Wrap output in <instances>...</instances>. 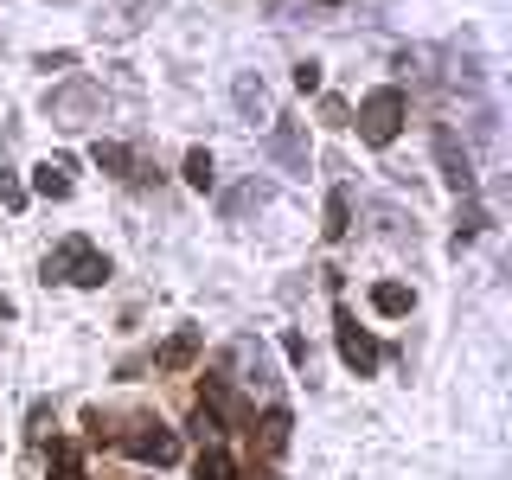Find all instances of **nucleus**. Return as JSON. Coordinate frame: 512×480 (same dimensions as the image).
<instances>
[{"label": "nucleus", "mask_w": 512, "mask_h": 480, "mask_svg": "<svg viewBox=\"0 0 512 480\" xmlns=\"http://www.w3.org/2000/svg\"><path fill=\"white\" fill-rule=\"evenodd\" d=\"M212 180H218L212 154H205V148H192V154H186V186H199V192H205V186H212Z\"/></svg>", "instance_id": "a211bd4d"}, {"label": "nucleus", "mask_w": 512, "mask_h": 480, "mask_svg": "<svg viewBox=\"0 0 512 480\" xmlns=\"http://www.w3.org/2000/svg\"><path fill=\"white\" fill-rule=\"evenodd\" d=\"M122 455L135 461H154V468H167V461H180V436H173L167 423H135L122 436Z\"/></svg>", "instance_id": "39448f33"}, {"label": "nucleus", "mask_w": 512, "mask_h": 480, "mask_svg": "<svg viewBox=\"0 0 512 480\" xmlns=\"http://www.w3.org/2000/svg\"><path fill=\"white\" fill-rule=\"evenodd\" d=\"M333 340H340V359H346V372H359V378H372L378 372V359H384V346L372 340V333L359 327L346 308H333Z\"/></svg>", "instance_id": "7ed1b4c3"}, {"label": "nucleus", "mask_w": 512, "mask_h": 480, "mask_svg": "<svg viewBox=\"0 0 512 480\" xmlns=\"http://www.w3.org/2000/svg\"><path fill=\"white\" fill-rule=\"evenodd\" d=\"M52 480H90V474H84V455H77V442H52Z\"/></svg>", "instance_id": "4468645a"}, {"label": "nucleus", "mask_w": 512, "mask_h": 480, "mask_svg": "<svg viewBox=\"0 0 512 480\" xmlns=\"http://www.w3.org/2000/svg\"><path fill=\"white\" fill-rule=\"evenodd\" d=\"M45 109H52V122H58V128H84L96 109H103V90H96L90 77H71L64 90L45 96Z\"/></svg>", "instance_id": "20e7f679"}, {"label": "nucleus", "mask_w": 512, "mask_h": 480, "mask_svg": "<svg viewBox=\"0 0 512 480\" xmlns=\"http://www.w3.org/2000/svg\"><path fill=\"white\" fill-rule=\"evenodd\" d=\"M237 109H244V116H269V90H263V77H237Z\"/></svg>", "instance_id": "dca6fc26"}, {"label": "nucleus", "mask_w": 512, "mask_h": 480, "mask_svg": "<svg viewBox=\"0 0 512 480\" xmlns=\"http://www.w3.org/2000/svg\"><path fill=\"white\" fill-rule=\"evenodd\" d=\"M282 352H288L295 365H308V340H301V333H282Z\"/></svg>", "instance_id": "5701e85b"}, {"label": "nucleus", "mask_w": 512, "mask_h": 480, "mask_svg": "<svg viewBox=\"0 0 512 480\" xmlns=\"http://www.w3.org/2000/svg\"><path fill=\"white\" fill-rule=\"evenodd\" d=\"M199 346H205V333H199V327H180L167 346H160V359H154V365H160V372H186V365L199 359Z\"/></svg>", "instance_id": "6e6552de"}, {"label": "nucleus", "mask_w": 512, "mask_h": 480, "mask_svg": "<svg viewBox=\"0 0 512 480\" xmlns=\"http://www.w3.org/2000/svg\"><path fill=\"white\" fill-rule=\"evenodd\" d=\"M352 231V199H346V186L327 199V237H346Z\"/></svg>", "instance_id": "f3484780"}, {"label": "nucleus", "mask_w": 512, "mask_h": 480, "mask_svg": "<svg viewBox=\"0 0 512 480\" xmlns=\"http://www.w3.org/2000/svg\"><path fill=\"white\" fill-rule=\"evenodd\" d=\"M480 224H487V212L474 205V192H468V205H461V218H455V250L468 244V237H480Z\"/></svg>", "instance_id": "6ab92c4d"}, {"label": "nucleus", "mask_w": 512, "mask_h": 480, "mask_svg": "<svg viewBox=\"0 0 512 480\" xmlns=\"http://www.w3.org/2000/svg\"><path fill=\"white\" fill-rule=\"evenodd\" d=\"M263 148L276 154L288 173H308V141H301V128H295V122H276V128H269V141H263Z\"/></svg>", "instance_id": "0eeeda50"}, {"label": "nucleus", "mask_w": 512, "mask_h": 480, "mask_svg": "<svg viewBox=\"0 0 512 480\" xmlns=\"http://www.w3.org/2000/svg\"><path fill=\"white\" fill-rule=\"evenodd\" d=\"M0 205H7V212H20V205H26V186L13 180L7 167H0Z\"/></svg>", "instance_id": "aec40b11"}, {"label": "nucleus", "mask_w": 512, "mask_h": 480, "mask_svg": "<svg viewBox=\"0 0 512 480\" xmlns=\"http://www.w3.org/2000/svg\"><path fill=\"white\" fill-rule=\"evenodd\" d=\"M320 116H327V128H352V109L340 103V96H327V103H320Z\"/></svg>", "instance_id": "412c9836"}, {"label": "nucleus", "mask_w": 512, "mask_h": 480, "mask_svg": "<svg viewBox=\"0 0 512 480\" xmlns=\"http://www.w3.org/2000/svg\"><path fill=\"white\" fill-rule=\"evenodd\" d=\"M295 90H301V96L320 90V64H314V58H308V64H295Z\"/></svg>", "instance_id": "4be33fe9"}, {"label": "nucleus", "mask_w": 512, "mask_h": 480, "mask_svg": "<svg viewBox=\"0 0 512 480\" xmlns=\"http://www.w3.org/2000/svg\"><path fill=\"white\" fill-rule=\"evenodd\" d=\"M288 429H295V423H288V410H282V404H269V410H263V423H256L250 436H256V448H263V455H282V448H288Z\"/></svg>", "instance_id": "1a4fd4ad"}, {"label": "nucleus", "mask_w": 512, "mask_h": 480, "mask_svg": "<svg viewBox=\"0 0 512 480\" xmlns=\"http://www.w3.org/2000/svg\"><path fill=\"white\" fill-rule=\"evenodd\" d=\"M192 480H237V461L224 455L218 442H205V448H199V461H192Z\"/></svg>", "instance_id": "9b49d317"}, {"label": "nucleus", "mask_w": 512, "mask_h": 480, "mask_svg": "<svg viewBox=\"0 0 512 480\" xmlns=\"http://www.w3.org/2000/svg\"><path fill=\"white\" fill-rule=\"evenodd\" d=\"M372 308H378L384 320H397V314H410V308H416V295H410L404 282H378V288H372Z\"/></svg>", "instance_id": "f8f14e48"}, {"label": "nucleus", "mask_w": 512, "mask_h": 480, "mask_svg": "<svg viewBox=\"0 0 512 480\" xmlns=\"http://www.w3.org/2000/svg\"><path fill=\"white\" fill-rule=\"evenodd\" d=\"M45 282H77V288H103L109 263L90 250V237H64V244L45 256Z\"/></svg>", "instance_id": "f257e3e1"}, {"label": "nucleus", "mask_w": 512, "mask_h": 480, "mask_svg": "<svg viewBox=\"0 0 512 480\" xmlns=\"http://www.w3.org/2000/svg\"><path fill=\"white\" fill-rule=\"evenodd\" d=\"M32 192H39V199H64V192H71V160H39V167H32Z\"/></svg>", "instance_id": "9d476101"}, {"label": "nucleus", "mask_w": 512, "mask_h": 480, "mask_svg": "<svg viewBox=\"0 0 512 480\" xmlns=\"http://www.w3.org/2000/svg\"><path fill=\"white\" fill-rule=\"evenodd\" d=\"M96 167H103V173H122V180H135V160H128L122 141H96Z\"/></svg>", "instance_id": "2eb2a0df"}, {"label": "nucleus", "mask_w": 512, "mask_h": 480, "mask_svg": "<svg viewBox=\"0 0 512 480\" xmlns=\"http://www.w3.org/2000/svg\"><path fill=\"white\" fill-rule=\"evenodd\" d=\"M269 205V180H250V186H237L231 199H224V218H244V212H263Z\"/></svg>", "instance_id": "ddd939ff"}, {"label": "nucleus", "mask_w": 512, "mask_h": 480, "mask_svg": "<svg viewBox=\"0 0 512 480\" xmlns=\"http://www.w3.org/2000/svg\"><path fill=\"white\" fill-rule=\"evenodd\" d=\"M327 7H340V0H327Z\"/></svg>", "instance_id": "b1692460"}, {"label": "nucleus", "mask_w": 512, "mask_h": 480, "mask_svg": "<svg viewBox=\"0 0 512 480\" xmlns=\"http://www.w3.org/2000/svg\"><path fill=\"white\" fill-rule=\"evenodd\" d=\"M436 160H442V180L468 199V192H474V154L455 141V128H436Z\"/></svg>", "instance_id": "423d86ee"}, {"label": "nucleus", "mask_w": 512, "mask_h": 480, "mask_svg": "<svg viewBox=\"0 0 512 480\" xmlns=\"http://www.w3.org/2000/svg\"><path fill=\"white\" fill-rule=\"evenodd\" d=\"M404 116H410L404 90H397V84H384V90H372V96L359 103V135L372 141V148H391V141H397V128H404Z\"/></svg>", "instance_id": "f03ea898"}, {"label": "nucleus", "mask_w": 512, "mask_h": 480, "mask_svg": "<svg viewBox=\"0 0 512 480\" xmlns=\"http://www.w3.org/2000/svg\"><path fill=\"white\" fill-rule=\"evenodd\" d=\"M0 314H7V308H0Z\"/></svg>", "instance_id": "393cba45"}]
</instances>
